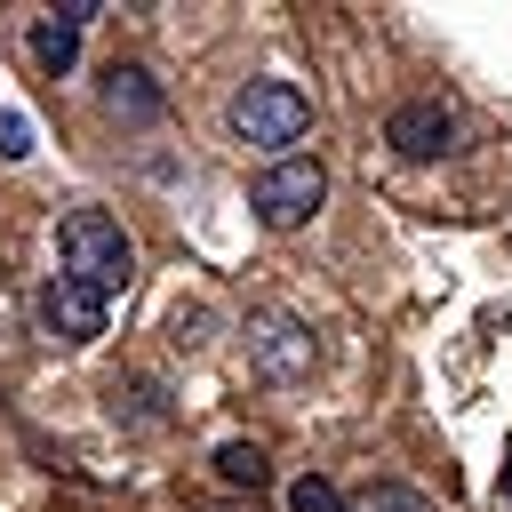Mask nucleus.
I'll list each match as a JSON object with an SVG mask.
<instances>
[{
  "instance_id": "obj_1",
  "label": "nucleus",
  "mask_w": 512,
  "mask_h": 512,
  "mask_svg": "<svg viewBox=\"0 0 512 512\" xmlns=\"http://www.w3.org/2000/svg\"><path fill=\"white\" fill-rule=\"evenodd\" d=\"M56 256H64V280L96 288L104 304L136 280V248H128L120 216H104V208H72V216L56 224Z\"/></svg>"
},
{
  "instance_id": "obj_2",
  "label": "nucleus",
  "mask_w": 512,
  "mask_h": 512,
  "mask_svg": "<svg viewBox=\"0 0 512 512\" xmlns=\"http://www.w3.org/2000/svg\"><path fill=\"white\" fill-rule=\"evenodd\" d=\"M304 128H312V96L296 80H248L232 96V136L256 144V152H280L288 160V144H304Z\"/></svg>"
},
{
  "instance_id": "obj_3",
  "label": "nucleus",
  "mask_w": 512,
  "mask_h": 512,
  "mask_svg": "<svg viewBox=\"0 0 512 512\" xmlns=\"http://www.w3.org/2000/svg\"><path fill=\"white\" fill-rule=\"evenodd\" d=\"M328 200V168L312 160V152H288V160H272L264 176H256V192H248V208H256V224L264 232H296V224H312V208Z\"/></svg>"
},
{
  "instance_id": "obj_4",
  "label": "nucleus",
  "mask_w": 512,
  "mask_h": 512,
  "mask_svg": "<svg viewBox=\"0 0 512 512\" xmlns=\"http://www.w3.org/2000/svg\"><path fill=\"white\" fill-rule=\"evenodd\" d=\"M248 360H256V376H272V384H304L312 376V328L304 320H288V312H248Z\"/></svg>"
},
{
  "instance_id": "obj_5",
  "label": "nucleus",
  "mask_w": 512,
  "mask_h": 512,
  "mask_svg": "<svg viewBox=\"0 0 512 512\" xmlns=\"http://www.w3.org/2000/svg\"><path fill=\"white\" fill-rule=\"evenodd\" d=\"M384 144H392L400 160H440V152L456 144V112H448L440 96H408V104H392Z\"/></svg>"
},
{
  "instance_id": "obj_6",
  "label": "nucleus",
  "mask_w": 512,
  "mask_h": 512,
  "mask_svg": "<svg viewBox=\"0 0 512 512\" xmlns=\"http://www.w3.org/2000/svg\"><path fill=\"white\" fill-rule=\"evenodd\" d=\"M40 328H48L56 344H96V336H104V296L56 272V280L40 288Z\"/></svg>"
},
{
  "instance_id": "obj_7",
  "label": "nucleus",
  "mask_w": 512,
  "mask_h": 512,
  "mask_svg": "<svg viewBox=\"0 0 512 512\" xmlns=\"http://www.w3.org/2000/svg\"><path fill=\"white\" fill-rule=\"evenodd\" d=\"M104 112H112L120 128H152V120L168 112V96H160V80H152L144 64H112V72H104Z\"/></svg>"
},
{
  "instance_id": "obj_8",
  "label": "nucleus",
  "mask_w": 512,
  "mask_h": 512,
  "mask_svg": "<svg viewBox=\"0 0 512 512\" xmlns=\"http://www.w3.org/2000/svg\"><path fill=\"white\" fill-rule=\"evenodd\" d=\"M96 8L88 0H72V8H48L40 24H32V56H40V72H72L80 64V24H88Z\"/></svg>"
},
{
  "instance_id": "obj_9",
  "label": "nucleus",
  "mask_w": 512,
  "mask_h": 512,
  "mask_svg": "<svg viewBox=\"0 0 512 512\" xmlns=\"http://www.w3.org/2000/svg\"><path fill=\"white\" fill-rule=\"evenodd\" d=\"M216 480H224V488H264L272 464H264L256 440H224V448H216Z\"/></svg>"
},
{
  "instance_id": "obj_10",
  "label": "nucleus",
  "mask_w": 512,
  "mask_h": 512,
  "mask_svg": "<svg viewBox=\"0 0 512 512\" xmlns=\"http://www.w3.org/2000/svg\"><path fill=\"white\" fill-rule=\"evenodd\" d=\"M344 512H440V504H432L424 488H408V480H368Z\"/></svg>"
},
{
  "instance_id": "obj_11",
  "label": "nucleus",
  "mask_w": 512,
  "mask_h": 512,
  "mask_svg": "<svg viewBox=\"0 0 512 512\" xmlns=\"http://www.w3.org/2000/svg\"><path fill=\"white\" fill-rule=\"evenodd\" d=\"M288 512H344V496H336L328 480H312V472H304V480L288 488Z\"/></svg>"
},
{
  "instance_id": "obj_12",
  "label": "nucleus",
  "mask_w": 512,
  "mask_h": 512,
  "mask_svg": "<svg viewBox=\"0 0 512 512\" xmlns=\"http://www.w3.org/2000/svg\"><path fill=\"white\" fill-rule=\"evenodd\" d=\"M24 152H32V120L16 104H0V160H24Z\"/></svg>"
},
{
  "instance_id": "obj_13",
  "label": "nucleus",
  "mask_w": 512,
  "mask_h": 512,
  "mask_svg": "<svg viewBox=\"0 0 512 512\" xmlns=\"http://www.w3.org/2000/svg\"><path fill=\"white\" fill-rule=\"evenodd\" d=\"M216 512H256V504H216Z\"/></svg>"
},
{
  "instance_id": "obj_14",
  "label": "nucleus",
  "mask_w": 512,
  "mask_h": 512,
  "mask_svg": "<svg viewBox=\"0 0 512 512\" xmlns=\"http://www.w3.org/2000/svg\"><path fill=\"white\" fill-rule=\"evenodd\" d=\"M504 504H512V464H504Z\"/></svg>"
}]
</instances>
